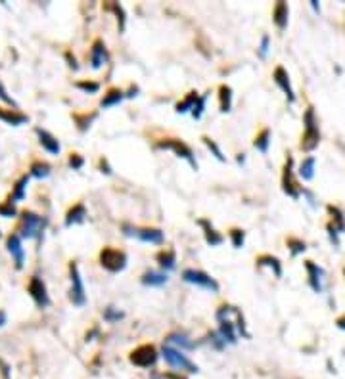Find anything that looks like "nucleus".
<instances>
[{
	"label": "nucleus",
	"mask_w": 345,
	"mask_h": 379,
	"mask_svg": "<svg viewBox=\"0 0 345 379\" xmlns=\"http://www.w3.org/2000/svg\"><path fill=\"white\" fill-rule=\"evenodd\" d=\"M206 102H207V94L199 96L198 102H196V106H194V110H192V117L198 121V119H201V115H204V111H206Z\"/></svg>",
	"instance_id": "40"
},
{
	"label": "nucleus",
	"mask_w": 345,
	"mask_h": 379,
	"mask_svg": "<svg viewBox=\"0 0 345 379\" xmlns=\"http://www.w3.org/2000/svg\"><path fill=\"white\" fill-rule=\"evenodd\" d=\"M182 280L186 284L204 287V289H207V291H211V293H219V289H220L219 284H217V280L211 278L207 272H204V270H196V268L182 270Z\"/></svg>",
	"instance_id": "6"
},
{
	"label": "nucleus",
	"mask_w": 345,
	"mask_h": 379,
	"mask_svg": "<svg viewBox=\"0 0 345 379\" xmlns=\"http://www.w3.org/2000/svg\"><path fill=\"white\" fill-rule=\"evenodd\" d=\"M336 324H338L339 329H345V314L341 316V318H338V322H336Z\"/></svg>",
	"instance_id": "52"
},
{
	"label": "nucleus",
	"mask_w": 345,
	"mask_h": 379,
	"mask_svg": "<svg viewBox=\"0 0 345 379\" xmlns=\"http://www.w3.org/2000/svg\"><path fill=\"white\" fill-rule=\"evenodd\" d=\"M328 213L332 215V226L336 228L339 234L345 232V219H343V213L339 211L338 207H334V205H328Z\"/></svg>",
	"instance_id": "32"
},
{
	"label": "nucleus",
	"mask_w": 345,
	"mask_h": 379,
	"mask_svg": "<svg viewBox=\"0 0 345 379\" xmlns=\"http://www.w3.org/2000/svg\"><path fill=\"white\" fill-rule=\"evenodd\" d=\"M152 379H163V377H152Z\"/></svg>",
	"instance_id": "54"
},
{
	"label": "nucleus",
	"mask_w": 345,
	"mask_h": 379,
	"mask_svg": "<svg viewBox=\"0 0 345 379\" xmlns=\"http://www.w3.org/2000/svg\"><path fill=\"white\" fill-rule=\"evenodd\" d=\"M328 234H330V240H332V243L338 247L339 245V232L336 230V228L332 226V224H328Z\"/></svg>",
	"instance_id": "46"
},
{
	"label": "nucleus",
	"mask_w": 345,
	"mask_h": 379,
	"mask_svg": "<svg viewBox=\"0 0 345 379\" xmlns=\"http://www.w3.org/2000/svg\"><path fill=\"white\" fill-rule=\"evenodd\" d=\"M66 58L69 59V67H73L75 71H77V69H79V66H77V59H75V58H71V54H69V52H67V54H66Z\"/></svg>",
	"instance_id": "49"
},
{
	"label": "nucleus",
	"mask_w": 345,
	"mask_h": 379,
	"mask_svg": "<svg viewBox=\"0 0 345 379\" xmlns=\"http://www.w3.org/2000/svg\"><path fill=\"white\" fill-rule=\"evenodd\" d=\"M108 59H110V56H108L106 44L100 38H96L94 43H92V48H90V67L92 69H100L102 66L108 64Z\"/></svg>",
	"instance_id": "16"
},
{
	"label": "nucleus",
	"mask_w": 345,
	"mask_h": 379,
	"mask_svg": "<svg viewBox=\"0 0 345 379\" xmlns=\"http://www.w3.org/2000/svg\"><path fill=\"white\" fill-rule=\"evenodd\" d=\"M311 6H313V10H315V12H320V4H316L315 0L311 2Z\"/></svg>",
	"instance_id": "53"
},
{
	"label": "nucleus",
	"mask_w": 345,
	"mask_h": 379,
	"mask_svg": "<svg viewBox=\"0 0 345 379\" xmlns=\"http://www.w3.org/2000/svg\"><path fill=\"white\" fill-rule=\"evenodd\" d=\"M343 274H345V270H343Z\"/></svg>",
	"instance_id": "56"
},
{
	"label": "nucleus",
	"mask_w": 345,
	"mask_h": 379,
	"mask_svg": "<svg viewBox=\"0 0 345 379\" xmlns=\"http://www.w3.org/2000/svg\"><path fill=\"white\" fill-rule=\"evenodd\" d=\"M288 247H290V251H292V255L295 257V255H299V253H303V251L307 249V245H305V241L290 238V240H288Z\"/></svg>",
	"instance_id": "43"
},
{
	"label": "nucleus",
	"mask_w": 345,
	"mask_h": 379,
	"mask_svg": "<svg viewBox=\"0 0 345 379\" xmlns=\"http://www.w3.org/2000/svg\"><path fill=\"white\" fill-rule=\"evenodd\" d=\"M257 268H265V266H269V268H272V272H274V276L280 278L282 276V263H280L276 257L272 255H261L257 257Z\"/></svg>",
	"instance_id": "26"
},
{
	"label": "nucleus",
	"mask_w": 345,
	"mask_h": 379,
	"mask_svg": "<svg viewBox=\"0 0 345 379\" xmlns=\"http://www.w3.org/2000/svg\"><path fill=\"white\" fill-rule=\"evenodd\" d=\"M123 316H125V314L121 312L119 308H115V306H108V308L104 310V320L110 322V324H115V322L123 320Z\"/></svg>",
	"instance_id": "33"
},
{
	"label": "nucleus",
	"mask_w": 345,
	"mask_h": 379,
	"mask_svg": "<svg viewBox=\"0 0 345 379\" xmlns=\"http://www.w3.org/2000/svg\"><path fill=\"white\" fill-rule=\"evenodd\" d=\"M163 379H186V377H184V375H178V372H171V373H167Z\"/></svg>",
	"instance_id": "50"
},
{
	"label": "nucleus",
	"mask_w": 345,
	"mask_h": 379,
	"mask_svg": "<svg viewBox=\"0 0 345 379\" xmlns=\"http://www.w3.org/2000/svg\"><path fill=\"white\" fill-rule=\"evenodd\" d=\"M27 293L31 295V299L35 301L37 308H48L50 305V295H48V289H46V284L38 276H33L27 284Z\"/></svg>",
	"instance_id": "11"
},
{
	"label": "nucleus",
	"mask_w": 345,
	"mask_h": 379,
	"mask_svg": "<svg viewBox=\"0 0 345 379\" xmlns=\"http://www.w3.org/2000/svg\"><path fill=\"white\" fill-rule=\"evenodd\" d=\"M269 44H271L269 35H263L261 44H259V56H261V58H267V54H269Z\"/></svg>",
	"instance_id": "45"
},
{
	"label": "nucleus",
	"mask_w": 345,
	"mask_h": 379,
	"mask_svg": "<svg viewBox=\"0 0 345 379\" xmlns=\"http://www.w3.org/2000/svg\"><path fill=\"white\" fill-rule=\"evenodd\" d=\"M272 80L276 82V87L286 94L288 102L294 103L295 102V92H294V87H292V80H290V75H288V71L284 69L282 66H278L276 69H274V73H272Z\"/></svg>",
	"instance_id": "13"
},
{
	"label": "nucleus",
	"mask_w": 345,
	"mask_h": 379,
	"mask_svg": "<svg viewBox=\"0 0 345 379\" xmlns=\"http://www.w3.org/2000/svg\"><path fill=\"white\" fill-rule=\"evenodd\" d=\"M161 356L167 364L173 368V372H188V373H196L198 372V366L192 362L190 358L184 354V350L180 349H175L171 345H163L161 347Z\"/></svg>",
	"instance_id": "3"
},
{
	"label": "nucleus",
	"mask_w": 345,
	"mask_h": 379,
	"mask_svg": "<svg viewBox=\"0 0 345 379\" xmlns=\"http://www.w3.org/2000/svg\"><path fill=\"white\" fill-rule=\"evenodd\" d=\"M0 372H2V375H4V379H10V366L0 358Z\"/></svg>",
	"instance_id": "47"
},
{
	"label": "nucleus",
	"mask_w": 345,
	"mask_h": 379,
	"mask_svg": "<svg viewBox=\"0 0 345 379\" xmlns=\"http://www.w3.org/2000/svg\"><path fill=\"white\" fill-rule=\"evenodd\" d=\"M269 144H271V131H269V129H263V131L255 136V140H253V146H255L257 152L267 153L269 152Z\"/></svg>",
	"instance_id": "30"
},
{
	"label": "nucleus",
	"mask_w": 345,
	"mask_h": 379,
	"mask_svg": "<svg viewBox=\"0 0 345 379\" xmlns=\"http://www.w3.org/2000/svg\"><path fill=\"white\" fill-rule=\"evenodd\" d=\"M83 165H85L83 155H79V153H71V155H69V167L73 169V171H79V169H83Z\"/></svg>",
	"instance_id": "44"
},
{
	"label": "nucleus",
	"mask_w": 345,
	"mask_h": 379,
	"mask_svg": "<svg viewBox=\"0 0 345 379\" xmlns=\"http://www.w3.org/2000/svg\"><path fill=\"white\" fill-rule=\"evenodd\" d=\"M219 100H220V111L228 113L230 108H232V88L228 87V85H222L219 88Z\"/></svg>",
	"instance_id": "29"
},
{
	"label": "nucleus",
	"mask_w": 345,
	"mask_h": 379,
	"mask_svg": "<svg viewBox=\"0 0 345 379\" xmlns=\"http://www.w3.org/2000/svg\"><path fill=\"white\" fill-rule=\"evenodd\" d=\"M123 234L129 238H136L144 243H154V245H159L165 240V236L159 228H136L131 224H123Z\"/></svg>",
	"instance_id": "7"
},
{
	"label": "nucleus",
	"mask_w": 345,
	"mask_h": 379,
	"mask_svg": "<svg viewBox=\"0 0 345 379\" xmlns=\"http://www.w3.org/2000/svg\"><path fill=\"white\" fill-rule=\"evenodd\" d=\"M35 134L38 136V144L43 146V150H46L50 155H58V153L62 152V144H59V140L56 138L52 132L37 127V129H35Z\"/></svg>",
	"instance_id": "14"
},
{
	"label": "nucleus",
	"mask_w": 345,
	"mask_h": 379,
	"mask_svg": "<svg viewBox=\"0 0 345 379\" xmlns=\"http://www.w3.org/2000/svg\"><path fill=\"white\" fill-rule=\"evenodd\" d=\"M0 217L4 219H14L17 217V207L12 201H6V203H0Z\"/></svg>",
	"instance_id": "37"
},
{
	"label": "nucleus",
	"mask_w": 345,
	"mask_h": 379,
	"mask_svg": "<svg viewBox=\"0 0 345 379\" xmlns=\"http://www.w3.org/2000/svg\"><path fill=\"white\" fill-rule=\"evenodd\" d=\"M8 322V316H6V310H0V328L4 326Z\"/></svg>",
	"instance_id": "51"
},
{
	"label": "nucleus",
	"mask_w": 345,
	"mask_h": 379,
	"mask_svg": "<svg viewBox=\"0 0 345 379\" xmlns=\"http://www.w3.org/2000/svg\"><path fill=\"white\" fill-rule=\"evenodd\" d=\"M108 8L115 12V15H117V22H119V31L123 33V31H125V22H127L125 10H123V6H121V4H117V2H111V4H110Z\"/></svg>",
	"instance_id": "35"
},
{
	"label": "nucleus",
	"mask_w": 345,
	"mask_h": 379,
	"mask_svg": "<svg viewBox=\"0 0 345 379\" xmlns=\"http://www.w3.org/2000/svg\"><path fill=\"white\" fill-rule=\"evenodd\" d=\"M48 226V219L33 211H23L19 220V236L22 240H40Z\"/></svg>",
	"instance_id": "1"
},
{
	"label": "nucleus",
	"mask_w": 345,
	"mask_h": 379,
	"mask_svg": "<svg viewBox=\"0 0 345 379\" xmlns=\"http://www.w3.org/2000/svg\"><path fill=\"white\" fill-rule=\"evenodd\" d=\"M73 119H75V123H77V127H79V131L85 132L88 127H90V123H92V121L96 119V113H92L90 117H88V115H75Z\"/></svg>",
	"instance_id": "42"
},
{
	"label": "nucleus",
	"mask_w": 345,
	"mask_h": 379,
	"mask_svg": "<svg viewBox=\"0 0 345 379\" xmlns=\"http://www.w3.org/2000/svg\"><path fill=\"white\" fill-rule=\"evenodd\" d=\"M0 238H2V232H0Z\"/></svg>",
	"instance_id": "55"
},
{
	"label": "nucleus",
	"mask_w": 345,
	"mask_h": 379,
	"mask_svg": "<svg viewBox=\"0 0 345 379\" xmlns=\"http://www.w3.org/2000/svg\"><path fill=\"white\" fill-rule=\"evenodd\" d=\"M69 282H71V287H69V301H71L75 306H85L87 305V291H85V284H83L79 266H77V263H73V261L69 263Z\"/></svg>",
	"instance_id": "4"
},
{
	"label": "nucleus",
	"mask_w": 345,
	"mask_h": 379,
	"mask_svg": "<svg viewBox=\"0 0 345 379\" xmlns=\"http://www.w3.org/2000/svg\"><path fill=\"white\" fill-rule=\"evenodd\" d=\"M165 343L171 345V347H175V349H180V350H192L194 347H196V343L190 341V337L186 335V333H178V331L167 335Z\"/></svg>",
	"instance_id": "21"
},
{
	"label": "nucleus",
	"mask_w": 345,
	"mask_h": 379,
	"mask_svg": "<svg viewBox=\"0 0 345 379\" xmlns=\"http://www.w3.org/2000/svg\"><path fill=\"white\" fill-rule=\"evenodd\" d=\"M288 15H290V8H288L286 2H278V4L274 6V10H272V22H274V25H276L280 31L286 29Z\"/></svg>",
	"instance_id": "22"
},
{
	"label": "nucleus",
	"mask_w": 345,
	"mask_h": 379,
	"mask_svg": "<svg viewBox=\"0 0 345 379\" xmlns=\"http://www.w3.org/2000/svg\"><path fill=\"white\" fill-rule=\"evenodd\" d=\"M75 87L83 90L85 94H96L100 90V85L94 82V80H79V82H75Z\"/></svg>",
	"instance_id": "34"
},
{
	"label": "nucleus",
	"mask_w": 345,
	"mask_h": 379,
	"mask_svg": "<svg viewBox=\"0 0 345 379\" xmlns=\"http://www.w3.org/2000/svg\"><path fill=\"white\" fill-rule=\"evenodd\" d=\"M315 165H316V159L313 157V155H309V157H305V159L301 161V165H299V169H297V175H299V178H303V180H313L315 178Z\"/></svg>",
	"instance_id": "27"
},
{
	"label": "nucleus",
	"mask_w": 345,
	"mask_h": 379,
	"mask_svg": "<svg viewBox=\"0 0 345 379\" xmlns=\"http://www.w3.org/2000/svg\"><path fill=\"white\" fill-rule=\"evenodd\" d=\"M52 167L46 163V161H33L29 167V176H35V178H48L50 176Z\"/></svg>",
	"instance_id": "28"
},
{
	"label": "nucleus",
	"mask_w": 345,
	"mask_h": 379,
	"mask_svg": "<svg viewBox=\"0 0 345 379\" xmlns=\"http://www.w3.org/2000/svg\"><path fill=\"white\" fill-rule=\"evenodd\" d=\"M207 339H209V345H211V347H213L215 350H222V349H225V347L228 345V343L225 341L222 337H220L219 331H211V333L207 335Z\"/></svg>",
	"instance_id": "38"
},
{
	"label": "nucleus",
	"mask_w": 345,
	"mask_h": 379,
	"mask_svg": "<svg viewBox=\"0 0 345 379\" xmlns=\"http://www.w3.org/2000/svg\"><path fill=\"white\" fill-rule=\"evenodd\" d=\"M167 280H169L167 272H163V270H148L140 278V282L148 287H161V285L167 284Z\"/></svg>",
	"instance_id": "17"
},
{
	"label": "nucleus",
	"mask_w": 345,
	"mask_h": 379,
	"mask_svg": "<svg viewBox=\"0 0 345 379\" xmlns=\"http://www.w3.org/2000/svg\"><path fill=\"white\" fill-rule=\"evenodd\" d=\"M157 358H159V354H157V349L154 345H140L138 349L131 352L129 360H131V364L138 366V368H152L157 362Z\"/></svg>",
	"instance_id": "10"
},
{
	"label": "nucleus",
	"mask_w": 345,
	"mask_h": 379,
	"mask_svg": "<svg viewBox=\"0 0 345 379\" xmlns=\"http://www.w3.org/2000/svg\"><path fill=\"white\" fill-rule=\"evenodd\" d=\"M0 100L6 103V106H10V108H14V110H19V103L15 102L14 98L8 94V90H6V87L2 85V80H0Z\"/></svg>",
	"instance_id": "41"
},
{
	"label": "nucleus",
	"mask_w": 345,
	"mask_h": 379,
	"mask_svg": "<svg viewBox=\"0 0 345 379\" xmlns=\"http://www.w3.org/2000/svg\"><path fill=\"white\" fill-rule=\"evenodd\" d=\"M282 190H284V194L290 196L292 199H299V197H301V186L295 180L294 157H292V155H288L286 165H284V173H282Z\"/></svg>",
	"instance_id": "9"
},
{
	"label": "nucleus",
	"mask_w": 345,
	"mask_h": 379,
	"mask_svg": "<svg viewBox=\"0 0 345 379\" xmlns=\"http://www.w3.org/2000/svg\"><path fill=\"white\" fill-rule=\"evenodd\" d=\"M87 220V209L83 203H77L73 205L66 215V226H75V224H83Z\"/></svg>",
	"instance_id": "20"
},
{
	"label": "nucleus",
	"mask_w": 345,
	"mask_h": 379,
	"mask_svg": "<svg viewBox=\"0 0 345 379\" xmlns=\"http://www.w3.org/2000/svg\"><path fill=\"white\" fill-rule=\"evenodd\" d=\"M0 121H4L6 124H12V127H19V124L29 123V117L22 113L19 110H4V108H0Z\"/></svg>",
	"instance_id": "18"
},
{
	"label": "nucleus",
	"mask_w": 345,
	"mask_h": 379,
	"mask_svg": "<svg viewBox=\"0 0 345 379\" xmlns=\"http://www.w3.org/2000/svg\"><path fill=\"white\" fill-rule=\"evenodd\" d=\"M155 148H157V150H171V152H175L178 157H182V159L188 161L192 165V169L198 171V161L194 157V152H192V148L188 146V144H184L182 140H176V138L161 140V142H157V146Z\"/></svg>",
	"instance_id": "8"
},
{
	"label": "nucleus",
	"mask_w": 345,
	"mask_h": 379,
	"mask_svg": "<svg viewBox=\"0 0 345 379\" xmlns=\"http://www.w3.org/2000/svg\"><path fill=\"white\" fill-rule=\"evenodd\" d=\"M198 92H188V96L184 98L182 102H178L176 103V113H188L190 111L192 113V110H194V106H196V102H198Z\"/></svg>",
	"instance_id": "31"
},
{
	"label": "nucleus",
	"mask_w": 345,
	"mask_h": 379,
	"mask_svg": "<svg viewBox=\"0 0 345 379\" xmlns=\"http://www.w3.org/2000/svg\"><path fill=\"white\" fill-rule=\"evenodd\" d=\"M125 100V92L119 90V88H111L104 94L102 102H100V108L108 110V108H113V106H119V103Z\"/></svg>",
	"instance_id": "24"
},
{
	"label": "nucleus",
	"mask_w": 345,
	"mask_h": 379,
	"mask_svg": "<svg viewBox=\"0 0 345 379\" xmlns=\"http://www.w3.org/2000/svg\"><path fill=\"white\" fill-rule=\"evenodd\" d=\"M305 268H307L309 274V285L315 293H322L324 291V268L315 264L313 261H307L305 263Z\"/></svg>",
	"instance_id": "15"
},
{
	"label": "nucleus",
	"mask_w": 345,
	"mask_h": 379,
	"mask_svg": "<svg viewBox=\"0 0 345 379\" xmlns=\"http://www.w3.org/2000/svg\"><path fill=\"white\" fill-rule=\"evenodd\" d=\"M6 249L8 253L12 255V259H14V264L17 270L23 268V264H25V249H23V243H22V236L19 234H10L6 238Z\"/></svg>",
	"instance_id": "12"
},
{
	"label": "nucleus",
	"mask_w": 345,
	"mask_h": 379,
	"mask_svg": "<svg viewBox=\"0 0 345 379\" xmlns=\"http://www.w3.org/2000/svg\"><path fill=\"white\" fill-rule=\"evenodd\" d=\"M27 184H29V175H23L17 178V182L14 184V190H12V196H10V201H12V203H19V201L25 199Z\"/></svg>",
	"instance_id": "23"
},
{
	"label": "nucleus",
	"mask_w": 345,
	"mask_h": 379,
	"mask_svg": "<svg viewBox=\"0 0 345 379\" xmlns=\"http://www.w3.org/2000/svg\"><path fill=\"white\" fill-rule=\"evenodd\" d=\"M127 253L125 251H119V249L115 247H104L102 251H100V264H102L104 268L108 270V272H121V270H125L127 266Z\"/></svg>",
	"instance_id": "5"
},
{
	"label": "nucleus",
	"mask_w": 345,
	"mask_h": 379,
	"mask_svg": "<svg viewBox=\"0 0 345 379\" xmlns=\"http://www.w3.org/2000/svg\"><path fill=\"white\" fill-rule=\"evenodd\" d=\"M320 144V129H318V119H316L315 108H307L303 115V136H301V150L303 152H313Z\"/></svg>",
	"instance_id": "2"
},
{
	"label": "nucleus",
	"mask_w": 345,
	"mask_h": 379,
	"mask_svg": "<svg viewBox=\"0 0 345 379\" xmlns=\"http://www.w3.org/2000/svg\"><path fill=\"white\" fill-rule=\"evenodd\" d=\"M100 171L106 173V175H111V173H113L110 167V163H108V159H100Z\"/></svg>",
	"instance_id": "48"
},
{
	"label": "nucleus",
	"mask_w": 345,
	"mask_h": 379,
	"mask_svg": "<svg viewBox=\"0 0 345 379\" xmlns=\"http://www.w3.org/2000/svg\"><path fill=\"white\" fill-rule=\"evenodd\" d=\"M201 140H204V144L207 146V150H209V152L213 153V155L217 157V159H219V161H227V157L222 155V152H220V148L217 146V142H215V140L207 138V136H204Z\"/></svg>",
	"instance_id": "39"
},
{
	"label": "nucleus",
	"mask_w": 345,
	"mask_h": 379,
	"mask_svg": "<svg viewBox=\"0 0 345 379\" xmlns=\"http://www.w3.org/2000/svg\"><path fill=\"white\" fill-rule=\"evenodd\" d=\"M155 261H157V264H159V268H161L163 272H171V270L176 268L175 251H161V253H157Z\"/></svg>",
	"instance_id": "25"
},
{
	"label": "nucleus",
	"mask_w": 345,
	"mask_h": 379,
	"mask_svg": "<svg viewBox=\"0 0 345 379\" xmlns=\"http://www.w3.org/2000/svg\"><path fill=\"white\" fill-rule=\"evenodd\" d=\"M230 241H232V245H234L236 249L243 247V241H246V232H243V230H240V228H232V230H230Z\"/></svg>",
	"instance_id": "36"
},
{
	"label": "nucleus",
	"mask_w": 345,
	"mask_h": 379,
	"mask_svg": "<svg viewBox=\"0 0 345 379\" xmlns=\"http://www.w3.org/2000/svg\"><path fill=\"white\" fill-rule=\"evenodd\" d=\"M198 224L201 228H204V236H206V241L211 245V247H217V245H220L222 241H225V238H222V234H219L217 230L213 228V224L209 222V220L206 219H199Z\"/></svg>",
	"instance_id": "19"
}]
</instances>
